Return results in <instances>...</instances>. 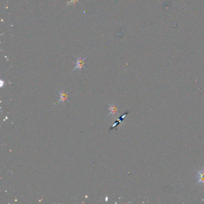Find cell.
I'll return each instance as SVG.
<instances>
[{
	"label": "cell",
	"mask_w": 204,
	"mask_h": 204,
	"mask_svg": "<svg viewBox=\"0 0 204 204\" xmlns=\"http://www.w3.org/2000/svg\"><path fill=\"white\" fill-rule=\"evenodd\" d=\"M86 59V57H82V56L79 57L76 59V62H75V67L74 68V70L79 69L81 70L82 68L84 67V64H85V60Z\"/></svg>",
	"instance_id": "6da1fadb"
},
{
	"label": "cell",
	"mask_w": 204,
	"mask_h": 204,
	"mask_svg": "<svg viewBox=\"0 0 204 204\" xmlns=\"http://www.w3.org/2000/svg\"><path fill=\"white\" fill-rule=\"evenodd\" d=\"M57 91L59 93V98H60V99H59V100L57 101V102L56 104H58L59 102L62 101L64 103V104H65V102L67 101H68V102H69V101H68V94L69 92H68L67 93H65V91H64V90H63L62 92H61L59 91H57Z\"/></svg>",
	"instance_id": "7a4b0ae2"
},
{
	"label": "cell",
	"mask_w": 204,
	"mask_h": 204,
	"mask_svg": "<svg viewBox=\"0 0 204 204\" xmlns=\"http://www.w3.org/2000/svg\"><path fill=\"white\" fill-rule=\"evenodd\" d=\"M109 115L107 116V117H108L110 115L115 116L118 112V107L115 104H110L109 105Z\"/></svg>",
	"instance_id": "3957f363"
},
{
	"label": "cell",
	"mask_w": 204,
	"mask_h": 204,
	"mask_svg": "<svg viewBox=\"0 0 204 204\" xmlns=\"http://www.w3.org/2000/svg\"><path fill=\"white\" fill-rule=\"evenodd\" d=\"M198 177V183H204V170L199 172V175Z\"/></svg>",
	"instance_id": "277c9868"
},
{
	"label": "cell",
	"mask_w": 204,
	"mask_h": 204,
	"mask_svg": "<svg viewBox=\"0 0 204 204\" xmlns=\"http://www.w3.org/2000/svg\"><path fill=\"white\" fill-rule=\"evenodd\" d=\"M77 1H78V0H70L69 2H67V4H68V6H69V5H72V4L75 5L76 2H77Z\"/></svg>",
	"instance_id": "5b68a950"
}]
</instances>
